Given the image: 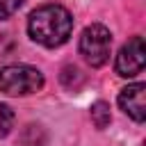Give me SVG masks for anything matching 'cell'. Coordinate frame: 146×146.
I'll return each mask as SVG.
<instances>
[{"label":"cell","instance_id":"obj_1","mask_svg":"<svg viewBox=\"0 0 146 146\" xmlns=\"http://www.w3.org/2000/svg\"><path fill=\"white\" fill-rule=\"evenodd\" d=\"M27 32H30L32 41H36L46 48H57V46L66 43L73 32V16L62 5L36 7L27 18Z\"/></svg>","mask_w":146,"mask_h":146},{"label":"cell","instance_id":"obj_2","mask_svg":"<svg viewBox=\"0 0 146 146\" xmlns=\"http://www.w3.org/2000/svg\"><path fill=\"white\" fill-rule=\"evenodd\" d=\"M43 73L30 64H9L0 68V91L7 96H30L41 91Z\"/></svg>","mask_w":146,"mask_h":146},{"label":"cell","instance_id":"obj_3","mask_svg":"<svg viewBox=\"0 0 146 146\" xmlns=\"http://www.w3.org/2000/svg\"><path fill=\"white\" fill-rule=\"evenodd\" d=\"M110 50H112V32L105 25L94 23V25H87L82 30L80 55L84 57V62L89 66H94V68L103 66L110 59Z\"/></svg>","mask_w":146,"mask_h":146},{"label":"cell","instance_id":"obj_4","mask_svg":"<svg viewBox=\"0 0 146 146\" xmlns=\"http://www.w3.org/2000/svg\"><path fill=\"white\" fill-rule=\"evenodd\" d=\"M144 64H146V48H144V39L137 34L121 46L114 66L121 78H135L144 71Z\"/></svg>","mask_w":146,"mask_h":146},{"label":"cell","instance_id":"obj_5","mask_svg":"<svg viewBox=\"0 0 146 146\" xmlns=\"http://www.w3.org/2000/svg\"><path fill=\"white\" fill-rule=\"evenodd\" d=\"M119 107L132 121L144 123V119H146V84L144 82H135V84H128L125 89H121Z\"/></svg>","mask_w":146,"mask_h":146},{"label":"cell","instance_id":"obj_6","mask_svg":"<svg viewBox=\"0 0 146 146\" xmlns=\"http://www.w3.org/2000/svg\"><path fill=\"white\" fill-rule=\"evenodd\" d=\"M43 144H46V132L41 125H34V123L25 125L16 141V146H43Z\"/></svg>","mask_w":146,"mask_h":146},{"label":"cell","instance_id":"obj_7","mask_svg":"<svg viewBox=\"0 0 146 146\" xmlns=\"http://www.w3.org/2000/svg\"><path fill=\"white\" fill-rule=\"evenodd\" d=\"M91 121H94V125H96L98 130H103V128L110 125L112 114H110V105H107L105 100H96V103L91 105Z\"/></svg>","mask_w":146,"mask_h":146},{"label":"cell","instance_id":"obj_8","mask_svg":"<svg viewBox=\"0 0 146 146\" xmlns=\"http://www.w3.org/2000/svg\"><path fill=\"white\" fill-rule=\"evenodd\" d=\"M14 123H16V114L9 105L0 103V139L7 137L11 130H14Z\"/></svg>","mask_w":146,"mask_h":146},{"label":"cell","instance_id":"obj_9","mask_svg":"<svg viewBox=\"0 0 146 146\" xmlns=\"http://www.w3.org/2000/svg\"><path fill=\"white\" fill-rule=\"evenodd\" d=\"M23 2H25V0H0V18H9V16H14V14L21 9Z\"/></svg>","mask_w":146,"mask_h":146},{"label":"cell","instance_id":"obj_10","mask_svg":"<svg viewBox=\"0 0 146 146\" xmlns=\"http://www.w3.org/2000/svg\"><path fill=\"white\" fill-rule=\"evenodd\" d=\"M71 78H73V80H78V82H82V73H80L75 66H66V68H64V73H62V82H64L68 89H73Z\"/></svg>","mask_w":146,"mask_h":146},{"label":"cell","instance_id":"obj_11","mask_svg":"<svg viewBox=\"0 0 146 146\" xmlns=\"http://www.w3.org/2000/svg\"><path fill=\"white\" fill-rule=\"evenodd\" d=\"M14 50V41L9 34H0V57H7Z\"/></svg>","mask_w":146,"mask_h":146}]
</instances>
